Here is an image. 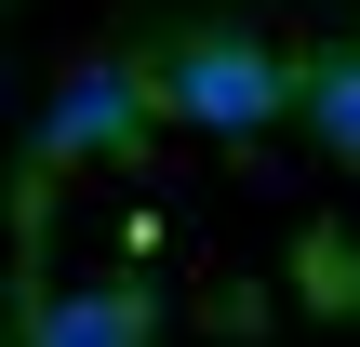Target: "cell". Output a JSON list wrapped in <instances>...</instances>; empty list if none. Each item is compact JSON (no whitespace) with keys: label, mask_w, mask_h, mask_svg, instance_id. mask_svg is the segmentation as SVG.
I'll use <instances>...</instances> for the list:
<instances>
[{"label":"cell","mask_w":360,"mask_h":347,"mask_svg":"<svg viewBox=\"0 0 360 347\" xmlns=\"http://www.w3.org/2000/svg\"><path fill=\"white\" fill-rule=\"evenodd\" d=\"M281 107H307V67L267 53L254 27H187L160 53V120H200V134H267Z\"/></svg>","instance_id":"cell-1"},{"label":"cell","mask_w":360,"mask_h":347,"mask_svg":"<svg viewBox=\"0 0 360 347\" xmlns=\"http://www.w3.org/2000/svg\"><path fill=\"white\" fill-rule=\"evenodd\" d=\"M147 120H160V67H120V53H94V67H80V80L40 107L27 160H40V174H80V160H120Z\"/></svg>","instance_id":"cell-2"},{"label":"cell","mask_w":360,"mask_h":347,"mask_svg":"<svg viewBox=\"0 0 360 347\" xmlns=\"http://www.w3.org/2000/svg\"><path fill=\"white\" fill-rule=\"evenodd\" d=\"M27 347H147V294H53V308H27Z\"/></svg>","instance_id":"cell-3"},{"label":"cell","mask_w":360,"mask_h":347,"mask_svg":"<svg viewBox=\"0 0 360 347\" xmlns=\"http://www.w3.org/2000/svg\"><path fill=\"white\" fill-rule=\"evenodd\" d=\"M307 120H321L334 160H360V53H321L307 67Z\"/></svg>","instance_id":"cell-4"}]
</instances>
